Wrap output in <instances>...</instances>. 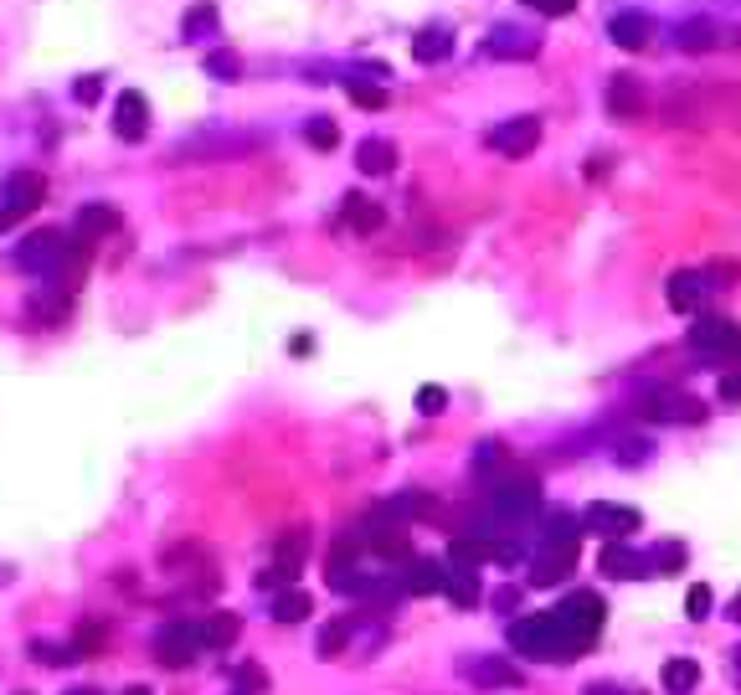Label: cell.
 Segmentation results:
<instances>
[{"mask_svg": "<svg viewBox=\"0 0 741 695\" xmlns=\"http://www.w3.org/2000/svg\"><path fill=\"white\" fill-rule=\"evenodd\" d=\"M577 547H582V520H572V516L551 520L546 531L535 536V551H531L535 588H551V582H562L566 572H577Z\"/></svg>", "mask_w": 741, "mask_h": 695, "instance_id": "obj_1", "label": "cell"}, {"mask_svg": "<svg viewBox=\"0 0 741 695\" xmlns=\"http://www.w3.org/2000/svg\"><path fill=\"white\" fill-rule=\"evenodd\" d=\"M77 258H83V242H67L62 232L42 227V232H31L21 248H15V268H27L36 279L46 283H67L77 273Z\"/></svg>", "mask_w": 741, "mask_h": 695, "instance_id": "obj_2", "label": "cell"}, {"mask_svg": "<svg viewBox=\"0 0 741 695\" xmlns=\"http://www.w3.org/2000/svg\"><path fill=\"white\" fill-rule=\"evenodd\" d=\"M510 650L525 654V660H546V665H562V660H577V644L562 634V623L546 613H531V619L510 623Z\"/></svg>", "mask_w": 741, "mask_h": 695, "instance_id": "obj_3", "label": "cell"}, {"mask_svg": "<svg viewBox=\"0 0 741 695\" xmlns=\"http://www.w3.org/2000/svg\"><path fill=\"white\" fill-rule=\"evenodd\" d=\"M551 619L562 623V634L577 644L582 654L597 644V634H603V619H608V603L597 598V592H566L562 603L551 608Z\"/></svg>", "mask_w": 741, "mask_h": 695, "instance_id": "obj_4", "label": "cell"}, {"mask_svg": "<svg viewBox=\"0 0 741 695\" xmlns=\"http://www.w3.org/2000/svg\"><path fill=\"white\" fill-rule=\"evenodd\" d=\"M644 423H665V428H690V423H706V402L680 392V386H654L644 392L634 407Z\"/></svg>", "mask_w": 741, "mask_h": 695, "instance_id": "obj_5", "label": "cell"}, {"mask_svg": "<svg viewBox=\"0 0 741 695\" xmlns=\"http://www.w3.org/2000/svg\"><path fill=\"white\" fill-rule=\"evenodd\" d=\"M490 510H500V516H510V520H525L541 510V479L535 474H504V479H494L490 485Z\"/></svg>", "mask_w": 741, "mask_h": 695, "instance_id": "obj_6", "label": "cell"}, {"mask_svg": "<svg viewBox=\"0 0 741 695\" xmlns=\"http://www.w3.org/2000/svg\"><path fill=\"white\" fill-rule=\"evenodd\" d=\"M690 351L716 355V361H741V320L696 314V325H690Z\"/></svg>", "mask_w": 741, "mask_h": 695, "instance_id": "obj_7", "label": "cell"}, {"mask_svg": "<svg viewBox=\"0 0 741 695\" xmlns=\"http://www.w3.org/2000/svg\"><path fill=\"white\" fill-rule=\"evenodd\" d=\"M46 196V180L36 176V170H15V176H6V186H0V232H11L27 211L42 207Z\"/></svg>", "mask_w": 741, "mask_h": 695, "instance_id": "obj_8", "label": "cell"}, {"mask_svg": "<svg viewBox=\"0 0 741 695\" xmlns=\"http://www.w3.org/2000/svg\"><path fill=\"white\" fill-rule=\"evenodd\" d=\"M644 526V516H638L634 505H613V500H593L587 510H582V531L603 536V541H628V536Z\"/></svg>", "mask_w": 741, "mask_h": 695, "instance_id": "obj_9", "label": "cell"}, {"mask_svg": "<svg viewBox=\"0 0 741 695\" xmlns=\"http://www.w3.org/2000/svg\"><path fill=\"white\" fill-rule=\"evenodd\" d=\"M541 134H546L541 114H515V118H504V124H494L484 145H490L494 155H510V160H520V155H531V149L541 145Z\"/></svg>", "mask_w": 741, "mask_h": 695, "instance_id": "obj_10", "label": "cell"}, {"mask_svg": "<svg viewBox=\"0 0 741 695\" xmlns=\"http://www.w3.org/2000/svg\"><path fill=\"white\" fill-rule=\"evenodd\" d=\"M149 650H155V660L170 665V670L191 665L196 654H207V650H201V629H196V623H165V629H155Z\"/></svg>", "mask_w": 741, "mask_h": 695, "instance_id": "obj_11", "label": "cell"}, {"mask_svg": "<svg viewBox=\"0 0 741 695\" xmlns=\"http://www.w3.org/2000/svg\"><path fill=\"white\" fill-rule=\"evenodd\" d=\"M603 104H608V114L618 118V124H638V118L649 114V89H644L638 73H613Z\"/></svg>", "mask_w": 741, "mask_h": 695, "instance_id": "obj_12", "label": "cell"}, {"mask_svg": "<svg viewBox=\"0 0 741 695\" xmlns=\"http://www.w3.org/2000/svg\"><path fill=\"white\" fill-rule=\"evenodd\" d=\"M484 58H494V62H531V58H541V37L504 21V27H490V37H484Z\"/></svg>", "mask_w": 741, "mask_h": 695, "instance_id": "obj_13", "label": "cell"}, {"mask_svg": "<svg viewBox=\"0 0 741 695\" xmlns=\"http://www.w3.org/2000/svg\"><path fill=\"white\" fill-rule=\"evenodd\" d=\"M659 37V27H654V15L649 11H613L608 15V42L613 46H623V52H644V46Z\"/></svg>", "mask_w": 741, "mask_h": 695, "instance_id": "obj_14", "label": "cell"}, {"mask_svg": "<svg viewBox=\"0 0 741 695\" xmlns=\"http://www.w3.org/2000/svg\"><path fill=\"white\" fill-rule=\"evenodd\" d=\"M706 294H711L706 268H680V273H669V283H665V299H669V310L675 314H700Z\"/></svg>", "mask_w": 741, "mask_h": 695, "instance_id": "obj_15", "label": "cell"}, {"mask_svg": "<svg viewBox=\"0 0 741 695\" xmlns=\"http://www.w3.org/2000/svg\"><path fill=\"white\" fill-rule=\"evenodd\" d=\"M114 134H119L124 145H139L149 134V98L139 89H124L114 98Z\"/></svg>", "mask_w": 741, "mask_h": 695, "instance_id": "obj_16", "label": "cell"}, {"mask_svg": "<svg viewBox=\"0 0 741 695\" xmlns=\"http://www.w3.org/2000/svg\"><path fill=\"white\" fill-rule=\"evenodd\" d=\"M382 77H386V68L376 62V68H341V77H335V83L351 93V104L382 108L386 104V83H382Z\"/></svg>", "mask_w": 741, "mask_h": 695, "instance_id": "obj_17", "label": "cell"}, {"mask_svg": "<svg viewBox=\"0 0 741 695\" xmlns=\"http://www.w3.org/2000/svg\"><path fill=\"white\" fill-rule=\"evenodd\" d=\"M392 582H397L401 592H413V598H428V592H443L448 572L438 562H428V557H413V562H401L397 572H392Z\"/></svg>", "mask_w": 741, "mask_h": 695, "instance_id": "obj_18", "label": "cell"}, {"mask_svg": "<svg viewBox=\"0 0 741 695\" xmlns=\"http://www.w3.org/2000/svg\"><path fill=\"white\" fill-rule=\"evenodd\" d=\"M453 46H459V37H453L448 21H428V27L413 31V58L417 62H443V58H453Z\"/></svg>", "mask_w": 741, "mask_h": 695, "instance_id": "obj_19", "label": "cell"}, {"mask_svg": "<svg viewBox=\"0 0 741 695\" xmlns=\"http://www.w3.org/2000/svg\"><path fill=\"white\" fill-rule=\"evenodd\" d=\"M603 572H608V578H623V582L654 578L649 551H628L623 541H608V551H603Z\"/></svg>", "mask_w": 741, "mask_h": 695, "instance_id": "obj_20", "label": "cell"}, {"mask_svg": "<svg viewBox=\"0 0 741 695\" xmlns=\"http://www.w3.org/2000/svg\"><path fill=\"white\" fill-rule=\"evenodd\" d=\"M119 211L108 207V201H88V207L73 217V232H77V242H98V237H108V232H119Z\"/></svg>", "mask_w": 741, "mask_h": 695, "instance_id": "obj_21", "label": "cell"}, {"mask_svg": "<svg viewBox=\"0 0 741 695\" xmlns=\"http://www.w3.org/2000/svg\"><path fill=\"white\" fill-rule=\"evenodd\" d=\"M463 675L474 685H500V691H515V685L525 681L510 660H463Z\"/></svg>", "mask_w": 741, "mask_h": 695, "instance_id": "obj_22", "label": "cell"}, {"mask_svg": "<svg viewBox=\"0 0 741 695\" xmlns=\"http://www.w3.org/2000/svg\"><path fill=\"white\" fill-rule=\"evenodd\" d=\"M356 165H361V176H392L397 170V145L392 139H361Z\"/></svg>", "mask_w": 741, "mask_h": 695, "instance_id": "obj_23", "label": "cell"}, {"mask_svg": "<svg viewBox=\"0 0 741 695\" xmlns=\"http://www.w3.org/2000/svg\"><path fill=\"white\" fill-rule=\"evenodd\" d=\"M675 46H680V52H716V46H721V27L706 21V15H700V21H685V27L675 31Z\"/></svg>", "mask_w": 741, "mask_h": 695, "instance_id": "obj_24", "label": "cell"}, {"mask_svg": "<svg viewBox=\"0 0 741 695\" xmlns=\"http://www.w3.org/2000/svg\"><path fill=\"white\" fill-rule=\"evenodd\" d=\"M201 629V650H232V639H238V613H207V619L196 623Z\"/></svg>", "mask_w": 741, "mask_h": 695, "instance_id": "obj_25", "label": "cell"}, {"mask_svg": "<svg viewBox=\"0 0 741 695\" xmlns=\"http://www.w3.org/2000/svg\"><path fill=\"white\" fill-rule=\"evenodd\" d=\"M207 37H217V6L196 0L191 11L180 15V42H207Z\"/></svg>", "mask_w": 741, "mask_h": 695, "instance_id": "obj_26", "label": "cell"}, {"mask_svg": "<svg viewBox=\"0 0 741 695\" xmlns=\"http://www.w3.org/2000/svg\"><path fill=\"white\" fill-rule=\"evenodd\" d=\"M304 551H310V531H294V536H283V541H279V557H273V572H279V578H289V582H294L299 562H304Z\"/></svg>", "mask_w": 741, "mask_h": 695, "instance_id": "obj_27", "label": "cell"}, {"mask_svg": "<svg viewBox=\"0 0 741 695\" xmlns=\"http://www.w3.org/2000/svg\"><path fill=\"white\" fill-rule=\"evenodd\" d=\"M238 149H252V139L232 134V139H191V145L176 149V165H186L191 155H238Z\"/></svg>", "mask_w": 741, "mask_h": 695, "instance_id": "obj_28", "label": "cell"}, {"mask_svg": "<svg viewBox=\"0 0 741 695\" xmlns=\"http://www.w3.org/2000/svg\"><path fill=\"white\" fill-rule=\"evenodd\" d=\"M201 73L217 77V83H238V77H242V58L232 52V46H217V52H207V58H201Z\"/></svg>", "mask_w": 741, "mask_h": 695, "instance_id": "obj_29", "label": "cell"}, {"mask_svg": "<svg viewBox=\"0 0 741 695\" xmlns=\"http://www.w3.org/2000/svg\"><path fill=\"white\" fill-rule=\"evenodd\" d=\"M443 592L453 598V608H474V603H479V578L469 572V567H448Z\"/></svg>", "mask_w": 741, "mask_h": 695, "instance_id": "obj_30", "label": "cell"}, {"mask_svg": "<svg viewBox=\"0 0 741 695\" xmlns=\"http://www.w3.org/2000/svg\"><path fill=\"white\" fill-rule=\"evenodd\" d=\"M345 222L356 227L361 237H370L376 227H382V207H376V201H366V196H345Z\"/></svg>", "mask_w": 741, "mask_h": 695, "instance_id": "obj_31", "label": "cell"}, {"mask_svg": "<svg viewBox=\"0 0 741 695\" xmlns=\"http://www.w3.org/2000/svg\"><path fill=\"white\" fill-rule=\"evenodd\" d=\"M700 685V665L696 660H669L665 665V691L669 695H690Z\"/></svg>", "mask_w": 741, "mask_h": 695, "instance_id": "obj_32", "label": "cell"}, {"mask_svg": "<svg viewBox=\"0 0 741 695\" xmlns=\"http://www.w3.org/2000/svg\"><path fill=\"white\" fill-rule=\"evenodd\" d=\"M273 619H279V623H304V619H310V598H304L299 588H283L279 598H273Z\"/></svg>", "mask_w": 741, "mask_h": 695, "instance_id": "obj_33", "label": "cell"}, {"mask_svg": "<svg viewBox=\"0 0 741 695\" xmlns=\"http://www.w3.org/2000/svg\"><path fill=\"white\" fill-rule=\"evenodd\" d=\"M304 139H310V149H325L330 155V149L341 145V124H335L330 114H314L310 124H304Z\"/></svg>", "mask_w": 741, "mask_h": 695, "instance_id": "obj_34", "label": "cell"}, {"mask_svg": "<svg viewBox=\"0 0 741 695\" xmlns=\"http://www.w3.org/2000/svg\"><path fill=\"white\" fill-rule=\"evenodd\" d=\"M649 567H654V578H669V572H680V567H685V547H680V541H669V547H654V551H649Z\"/></svg>", "mask_w": 741, "mask_h": 695, "instance_id": "obj_35", "label": "cell"}, {"mask_svg": "<svg viewBox=\"0 0 741 695\" xmlns=\"http://www.w3.org/2000/svg\"><path fill=\"white\" fill-rule=\"evenodd\" d=\"M345 639H351V623H330V629H320V660H335V654H345Z\"/></svg>", "mask_w": 741, "mask_h": 695, "instance_id": "obj_36", "label": "cell"}, {"mask_svg": "<svg viewBox=\"0 0 741 695\" xmlns=\"http://www.w3.org/2000/svg\"><path fill=\"white\" fill-rule=\"evenodd\" d=\"M706 279H711V289H731L741 279V268L731 258H716V263H706Z\"/></svg>", "mask_w": 741, "mask_h": 695, "instance_id": "obj_37", "label": "cell"}, {"mask_svg": "<svg viewBox=\"0 0 741 695\" xmlns=\"http://www.w3.org/2000/svg\"><path fill=\"white\" fill-rule=\"evenodd\" d=\"M31 660H42V665H73L77 654L62 650V644H42V639H36V644H31Z\"/></svg>", "mask_w": 741, "mask_h": 695, "instance_id": "obj_38", "label": "cell"}, {"mask_svg": "<svg viewBox=\"0 0 741 695\" xmlns=\"http://www.w3.org/2000/svg\"><path fill=\"white\" fill-rule=\"evenodd\" d=\"M711 588H706V582H700V588H690L685 592V608H690V619H711Z\"/></svg>", "mask_w": 741, "mask_h": 695, "instance_id": "obj_39", "label": "cell"}, {"mask_svg": "<svg viewBox=\"0 0 741 695\" xmlns=\"http://www.w3.org/2000/svg\"><path fill=\"white\" fill-rule=\"evenodd\" d=\"M716 397H721V402H731V407H741V366L721 376V386H716Z\"/></svg>", "mask_w": 741, "mask_h": 695, "instance_id": "obj_40", "label": "cell"}, {"mask_svg": "<svg viewBox=\"0 0 741 695\" xmlns=\"http://www.w3.org/2000/svg\"><path fill=\"white\" fill-rule=\"evenodd\" d=\"M443 386H422V392H417V407H422V413H428V417H438V413H443Z\"/></svg>", "mask_w": 741, "mask_h": 695, "instance_id": "obj_41", "label": "cell"}, {"mask_svg": "<svg viewBox=\"0 0 741 695\" xmlns=\"http://www.w3.org/2000/svg\"><path fill=\"white\" fill-rule=\"evenodd\" d=\"M98 93H104V83H98V77H77V83H73L77 104H98Z\"/></svg>", "mask_w": 741, "mask_h": 695, "instance_id": "obj_42", "label": "cell"}, {"mask_svg": "<svg viewBox=\"0 0 741 695\" xmlns=\"http://www.w3.org/2000/svg\"><path fill=\"white\" fill-rule=\"evenodd\" d=\"M531 11H541V15H572L577 11V0H525Z\"/></svg>", "mask_w": 741, "mask_h": 695, "instance_id": "obj_43", "label": "cell"}, {"mask_svg": "<svg viewBox=\"0 0 741 695\" xmlns=\"http://www.w3.org/2000/svg\"><path fill=\"white\" fill-rule=\"evenodd\" d=\"M515 603H520V592H515V588H500V592H494V608H504V613H510Z\"/></svg>", "mask_w": 741, "mask_h": 695, "instance_id": "obj_44", "label": "cell"}, {"mask_svg": "<svg viewBox=\"0 0 741 695\" xmlns=\"http://www.w3.org/2000/svg\"><path fill=\"white\" fill-rule=\"evenodd\" d=\"M587 695H638V691H618V685H593Z\"/></svg>", "mask_w": 741, "mask_h": 695, "instance_id": "obj_45", "label": "cell"}, {"mask_svg": "<svg viewBox=\"0 0 741 695\" xmlns=\"http://www.w3.org/2000/svg\"><path fill=\"white\" fill-rule=\"evenodd\" d=\"M62 695H104V691H93V685H73V691H62Z\"/></svg>", "mask_w": 741, "mask_h": 695, "instance_id": "obj_46", "label": "cell"}, {"mask_svg": "<svg viewBox=\"0 0 741 695\" xmlns=\"http://www.w3.org/2000/svg\"><path fill=\"white\" fill-rule=\"evenodd\" d=\"M731 619L741 623V592H737V598H731Z\"/></svg>", "mask_w": 741, "mask_h": 695, "instance_id": "obj_47", "label": "cell"}, {"mask_svg": "<svg viewBox=\"0 0 741 695\" xmlns=\"http://www.w3.org/2000/svg\"><path fill=\"white\" fill-rule=\"evenodd\" d=\"M124 695H149V691H145V685H129V691H124Z\"/></svg>", "mask_w": 741, "mask_h": 695, "instance_id": "obj_48", "label": "cell"}, {"mask_svg": "<svg viewBox=\"0 0 741 695\" xmlns=\"http://www.w3.org/2000/svg\"><path fill=\"white\" fill-rule=\"evenodd\" d=\"M0 582H11V567H0Z\"/></svg>", "mask_w": 741, "mask_h": 695, "instance_id": "obj_49", "label": "cell"}, {"mask_svg": "<svg viewBox=\"0 0 741 695\" xmlns=\"http://www.w3.org/2000/svg\"><path fill=\"white\" fill-rule=\"evenodd\" d=\"M731 42H737V46H741V27H737V31H731Z\"/></svg>", "mask_w": 741, "mask_h": 695, "instance_id": "obj_50", "label": "cell"}]
</instances>
